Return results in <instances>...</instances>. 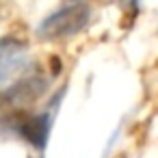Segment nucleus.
Segmentation results:
<instances>
[{
	"label": "nucleus",
	"mask_w": 158,
	"mask_h": 158,
	"mask_svg": "<svg viewBox=\"0 0 158 158\" xmlns=\"http://www.w3.org/2000/svg\"><path fill=\"white\" fill-rule=\"evenodd\" d=\"M91 20V7L85 2H72L61 5L56 11L44 18V22L37 28V35L46 41L65 39L72 35H78Z\"/></svg>",
	"instance_id": "1"
},
{
	"label": "nucleus",
	"mask_w": 158,
	"mask_h": 158,
	"mask_svg": "<svg viewBox=\"0 0 158 158\" xmlns=\"http://www.w3.org/2000/svg\"><path fill=\"white\" fill-rule=\"evenodd\" d=\"M46 91H48V80L41 74H31V76L15 80L11 87H7L0 93V106L22 110V108L35 104L37 100H41Z\"/></svg>",
	"instance_id": "2"
},
{
	"label": "nucleus",
	"mask_w": 158,
	"mask_h": 158,
	"mask_svg": "<svg viewBox=\"0 0 158 158\" xmlns=\"http://www.w3.org/2000/svg\"><path fill=\"white\" fill-rule=\"evenodd\" d=\"M9 121H13V130L20 139H24L28 145L44 149L50 136V115L48 113H39V115H13L9 117Z\"/></svg>",
	"instance_id": "3"
}]
</instances>
